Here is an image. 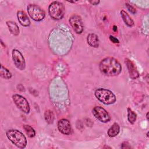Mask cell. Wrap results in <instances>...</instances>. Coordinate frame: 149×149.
Wrapping results in <instances>:
<instances>
[{
	"label": "cell",
	"instance_id": "1",
	"mask_svg": "<svg viewBox=\"0 0 149 149\" xmlns=\"http://www.w3.org/2000/svg\"><path fill=\"white\" fill-rule=\"evenodd\" d=\"M100 72L107 76H116L122 71V66L119 62L112 57H107L100 62L99 64Z\"/></svg>",
	"mask_w": 149,
	"mask_h": 149
},
{
	"label": "cell",
	"instance_id": "23",
	"mask_svg": "<svg viewBox=\"0 0 149 149\" xmlns=\"http://www.w3.org/2000/svg\"><path fill=\"white\" fill-rule=\"evenodd\" d=\"M89 2L90 3H91L92 5H98L100 2V1H89Z\"/></svg>",
	"mask_w": 149,
	"mask_h": 149
},
{
	"label": "cell",
	"instance_id": "21",
	"mask_svg": "<svg viewBox=\"0 0 149 149\" xmlns=\"http://www.w3.org/2000/svg\"><path fill=\"white\" fill-rule=\"evenodd\" d=\"M125 5H126V6L127 9H128V10H129L130 13H132V14H135V13H136V9H135L132 5H131L127 3H126Z\"/></svg>",
	"mask_w": 149,
	"mask_h": 149
},
{
	"label": "cell",
	"instance_id": "18",
	"mask_svg": "<svg viewBox=\"0 0 149 149\" xmlns=\"http://www.w3.org/2000/svg\"><path fill=\"white\" fill-rule=\"evenodd\" d=\"M0 75L2 78L5 79H10L12 77V73L8 69L5 68L2 65H1Z\"/></svg>",
	"mask_w": 149,
	"mask_h": 149
},
{
	"label": "cell",
	"instance_id": "4",
	"mask_svg": "<svg viewBox=\"0 0 149 149\" xmlns=\"http://www.w3.org/2000/svg\"><path fill=\"white\" fill-rule=\"evenodd\" d=\"M48 13L50 17L54 20H61L65 14V6L62 2L53 1L48 7Z\"/></svg>",
	"mask_w": 149,
	"mask_h": 149
},
{
	"label": "cell",
	"instance_id": "10",
	"mask_svg": "<svg viewBox=\"0 0 149 149\" xmlns=\"http://www.w3.org/2000/svg\"><path fill=\"white\" fill-rule=\"evenodd\" d=\"M58 129L61 133L65 135H69L72 133L71 124L66 119H62L58 121Z\"/></svg>",
	"mask_w": 149,
	"mask_h": 149
},
{
	"label": "cell",
	"instance_id": "20",
	"mask_svg": "<svg viewBox=\"0 0 149 149\" xmlns=\"http://www.w3.org/2000/svg\"><path fill=\"white\" fill-rule=\"evenodd\" d=\"M137 119V114L130 108H127V119L129 123L134 124Z\"/></svg>",
	"mask_w": 149,
	"mask_h": 149
},
{
	"label": "cell",
	"instance_id": "16",
	"mask_svg": "<svg viewBox=\"0 0 149 149\" xmlns=\"http://www.w3.org/2000/svg\"><path fill=\"white\" fill-rule=\"evenodd\" d=\"M120 131V126L117 123H114L108 130L107 134L110 137H114L116 136Z\"/></svg>",
	"mask_w": 149,
	"mask_h": 149
},
{
	"label": "cell",
	"instance_id": "14",
	"mask_svg": "<svg viewBox=\"0 0 149 149\" xmlns=\"http://www.w3.org/2000/svg\"><path fill=\"white\" fill-rule=\"evenodd\" d=\"M6 25L8 27L9 30L10 31V33L13 36H17L19 34L20 30L19 26L16 23V22L13 21H7L6 22Z\"/></svg>",
	"mask_w": 149,
	"mask_h": 149
},
{
	"label": "cell",
	"instance_id": "7",
	"mask_svg": "<svg viewBox=\"0 0 149 149\" xmlns=\"http://www.w3.org/2000/svg\"><path fill=\"white\" fill-rule=\"evenodd\" d=\"M12 56L16 68L20 70H24L26 68V61L20 51L18 49H13L12 51Z\"/></svg>",
	"mask_w": 149,
	"mask_h": 149
},
{
	"label": "cell",
	"instance_id": "13",
	"mask_svg": "<svg viewBox=\"0 0 149 149\" xmlns=\"http://www.w3.org/2000/svg\"><path fill=\"white\" fill-rule=\"evenodd\" d=\"M88 44L91 47L97 48L99 46V39L98 36L94 33H90L87 37Z\"/></svg>",
	"mask_w": 149,
	"mask_h": 149
},
{
	"label": "cell",
	"instance_id": "17",
	"mask_svg": "<svg viewBox=\"0 0 149 149\" xmlns=\"http://www.w3.org/2000/svg\"><path fill=\"white\" fill-rule=\"evenodd\" d=\"M54 114L53 112L49 109L46 110L44 112V119L48 124H52L54 120Z\"/></svg>",
	"mask_w": 149,
	"mask_h": 149
},
{
	"label": "cell",
	"instance_id": "11",
	"mask_svg": "<svg viewBox=\"0 0 149 149\" xmlns=\"http://www.w3.org/2000/svg\"><path fill=\"white\" fill-rule=\"evenodd\" d=\"M125 63L128 69L129 76L132 79H136L139 77V73L135 66V65L129 59H125Z\"/></svg>",
	"mask_w": 149,
	"mask_h": 149
},
{
	"label": "cell",
	"instance_id": "25",
	"mask_svg": "<svg viewBox=\"0 0 149 149\" xmlns=\"http://www.w3.org/2000/svg\"><path fill=\"white\" fill-rule=\"evenodd\" d=\"M146 118H147V119L148 120V112H147L146 114Z\"/></svg>",
	"mask_w": 149,
	"mask_h": 149
},
{
	"label": "cell",
	"instance_id": "24",
	"mask_svg": "<svg viewBox=\"0 0 149 149\" xmlns=\"http://www.w3.org/2000/svg\"><path fill=\"white\" fill-rule=\"evenodd\" d=\"M112 29H113V30L114 31H117V27H116V26H113Z\"/></svg>",
	"mask_w": 149,
	"mask_h": 149
},
{
	"label": "cell",
	"instance_id": "12",
	"mask_svg": "<svg viewBox=\"0 0 149 149\" xmlns=\"http://www.w3.org/2000/svg\"><path fill=\"white\" fill-rule=\"evenodd\" d=\"M17 17L20 24L24 27H28L30 25V20L27 15L23 10H18L17 12Z\"/></svg>",
	"mask_w": 149,
	"mask_h": 149
},
{
	"label": "cell",
	"instance_id": "8",
	"mask_svg": "<svg viewBox=\"0 0 149 149\" xmlns=\"http://www.w3.org/2000/svg\"><path fill=\"white\" fill-rule=\"evenodd\" d=\"M92 113L94 116L101 122L107 123L111 120L110 115L102 107H95L92 110Z\"/></svg>",
	"mask_w": 149,
	"mask_h": 149
},
{
	"label": "cell",
	"instance_id": "2",
	"mask_svg": "<svg viewBox=\"0 0 149 149\" xmlns=\"http://www.w3.org/2000/svg\"><path fill=\"white\" fill-rule=\"evenodd\" d=\"M6 135L8 139L19 148H24L27 144L25 136L19 130L9 129L6 131Z\"/></svg>",
	"mask_w": 149,
	"mask_h": 149
},
{
	"label": "cell",
	"instance_id": "9",
	"mask_svg": "<svg viewBox=\"0 0 149 149\" xmlns=\"http://www.w3.org/2000/svg\"><path fill=\"white\" fill-rule=\"evenodd\" d=\"M69 23L73 30L77 34H81L84 29L83 23L80 16L77 14L72 15L69 18Z\"/></svg>",
	"mask_w": 149,
	"mask_h": 149
},
{
	"label": "cell",
	"instance_id": "6",
	"mask_svg": "<svg viewBox=\"0 0 149 149\" xmlns=\"http://www.w3.org/2000/svg\"><path fill=\"white\" fill-rule=\"evenodd\" d=\"M12 100L17 107L24 113L28 114L30 112V107L25 97L20 94H15L12 95Z\"/></svg>",
	"mask_w": 149,
	"mask_h": 149
},
{
	"label": "cell",
	"instance_id": "3",
	"mask_svg": "<svg viewBox=\"0 0 149 149\" xmlns=\"http://www.w3.org/2000/svg\"><path fill=\"white\" fill-rule=\"evenodd\" d=\"M94 95L100 101L105 105L113 104L116 100V96L113 92L104 88H97L94 92Z\"/></svg>",
	"mask_w": 149,
	"mask_h": 149
},
{
	"label": "cell",
	"instance_id": "15",
	"mask_svg": "<svg viewBox=\"0 0 149 149\" xmlns=\"http://www.w3.org/2000/svg\"><path fill=\"white\" fill-rule=\"evenodd\" d=\"M120 16L122 18L125 23L129 27H132L134 25V22L133 20L131 18L129 15L124 10L120 11Z\"/></svg>",
	"mask_w": 149,
	"mask_h": 149
},
{
	"label": "cell",
	"instance_id": "19",
	"mask_svg": "<svg viewBox=\"0 0 149 149\" xmlns=\"http://www.w3.org/2000/svg\"><path fill=\"white\" fill-rule=\"evenodd\" d=\"M23 129L24 130L26 134L27 135V136L30 138H32L34 137L36 135V131L34 129V128H33V127H31L30 125H24L23 126Z\"/></svg>",
	"mask_w": 149,
	"mask_h": 149
},
{
	"label": "cell",
	"instance_id": "22",
	"mask_svg": "<svg viewBox=\"0 0 149 149\" xmlns=\"http://www.w3.org/2000/svg\"><path fill=\"white\" fill-rule=\"evenodd\" d=\"M109 40L113 43H119V41L115 37H114L113 36H109Z\"/></svg>",
	"mask_w": 149,
	"mask_h": 149
},
{
	"label": "cell",
	"instance_id": "5",
	"mask_svg": "<svg viewBox=\"0 0 149 149\" xmlns=\"http://www.w3.org/2000/svg\"><path fill=\"white\" fill-rule=\"evenodd\" d=\"M27 10L29 16L36 22L42 20L45 16V12L36 4L28 5Z\"/></svg>",
	"mask_w": 149,
	"mask_h": 149
}]
</instances>
